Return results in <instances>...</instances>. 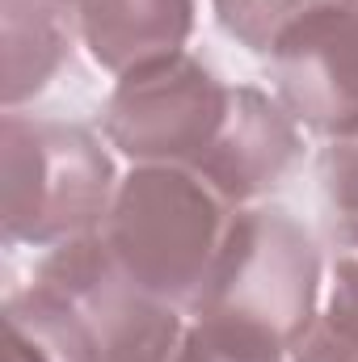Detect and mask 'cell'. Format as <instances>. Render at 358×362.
Segmentation results:
<instances>
[{
  "mask_svg": "<svg viewBox=\"0 0 358 362\" xmlns=\"http://www.w3.org/2000/svg\"><path fill=\"white\" fill-rule=\"evenodd\" d=\"M241 206L181 165H131L97 228L127 282L178 312H194Z\"/></svg>",
  "mask_w": 358,
  "mask_h": 362,
  "instance_id": "cell-1",
  "label": "cell"
},
{
  "mask_svg": "<svg viewBox=\"0 0 358 362\" xmlns=\"http://www.w3.org/2000/svg\"><path fill=\"white\" fill-rule=\"evenodd\" d=\"M190 320L291 358L321 320V249L282 206H241Z\"/></svg>",
  "mask_w": 358,
  "mask_h": 362,
  "instance_id": "cell-2",
  "label": "cell"
},
{
  "mask_svg": "<svg viewBox=\"0 0 358 362\" xmlns=\"http://www.w3.org/2000/svg\"><path fill=\"white\" fill-rule=\"evenodd\" d=\"M4 245L59 249L97 232L118 194V169L89 127L4 110Z\"/></svg>",
  "mask_w": 358,
  "mask_h": 362,
  "instance_id": "cell-3",
  "label": "cell"
},
{
  "mask_svg": "<svg viewBox=\"0 0 358 362\" xmlns=\"http://www.w3.org/2000/svg\"><path fill=\"white\" fill-rule=\"evenodd\" d=\"M228 97L232 85H224L207 59L181 51L110 89L101 105V139L131 165L198 169L224 127Z\"/></svg>",
  "mask_w": 358,
  "mask_h": 362,
  "instance_id": "cell-4",
  "label": "cell"
},
{
  "mask_svg": "<svg viewBox=\"0 0 358 362\" xmlns=\"http://www.w3.org/2000/svg\"><path fill=\"white\" fill-rule=\"evenodd\" d=\"M282 110L321 139L358 131V8L321 0L266 55Z\"/></svg>",
  "mask_w": 358,
  "mask_h": 362,
  "instance_id": "cell-5",
  "label": "cell"
},
{
  "mask_svg": "<svg viewBox=\"0 0 358 362\" xmlns=\"http://www.w3.org/2000/svg\"><path fill=\"white\" fill-rule=\"evenodd\" d=\"M299 156L304 135L282 101L258 85H232L224 127L194 173H202L232 206H249L282 185Z\"/></svg>",
  "mask_w": 358,
  "mask_h": 362,
  "instance_id": "cell-6",
  "label": "cell"
},
{
  "mask_svg": "<svg viewBox=\"0 0 358 362\" xmlns=\"http://www.w3.org/2000/svg\"><path fill=\"white\" fill-rule=\"evenodd\" d=\"M194 8L198 0H89L76 17V34L93 64L122 81L185 51Z\"/></svg>",
  "mask_w": 358,
  "mask_h": 362,
  "instance_id": "cell-7",
  "label": "cell"
},
{
  "mask_svg": "<svg viewBox=\"0 0 358 362\" xmlns=\"http://www.w3.org/2000/svg\"><path fill=\"white\" fill-rule=\"evenodd\" d=\"M8 362H101L97 333L85 312L38 278L4 303Z\"/></svg>",
  "mask_w": 358,
  "mask_h": 362,
  "instance_id": "cell-8",
  "label": "cell"
},
{
  "mask_svg": "<svg viewBox=\"0 0 358 362\" xmlns=\"http://www.w3.org/2000/svg\"><path fill=\"white\" fill-rule=\"evenodd\" d=\"M76 25L38 8L0 4V47H4V110L38 97L55 72L72 59Z\"/></svg>",
  "mask_w": 358,
  "mask_h": 362,
  "instance_id": "cell-9",
  "label": "cell"
},
{
  "mask_svg": "<svg viewBox=\"0 0 358 362\" xmlns=\"http://www.w3.org/2000/svg\"><path fill=\"white\" fill-rule=\"evenodd\" d=\"M185 312L169 303H144L105 346L101 362H178L185 341Z\"/></svg>",
  "mask_w": 358,
  "mask_h": 362,
  "instance_id": "cell-10",
  "label": "cell"
},
{
  "mask_svg": "<svg viewBox=\"0 0 358 362\" xmlns=\"http://www.w3.org/2000/svg\"><path fill=\"white\" fill-rule=\"evenodd\" d=\"M316 4L321 0H211L224 34L253 55H270L274 42Z\"/></svg>",
  "mask_w": 358,
  "mask_h": 362,
  "instance_id": "cell-11",
  "label": "cell"
},
{
  "mask_svg": "<svg viewBox=\"0 0 358 362\" xmlns=\"http://www.w3.org/2000/svg\"><path fill=\"white\" fill-rule=\"evenodd\" d=\"M321 185L333 206V236L358 253V131L329 139L321 152Z\"/></svg>",
  "mask_w": 358,
  "mask_h": 362,
  "instance_id": "cell-12",
  "label": "cell"
},
{
  "mask_svg": "<svg viewBox=\"0 0 358 362\" xmlns=\"http://www.w3.org/2000/svg\"><path fill=\"white\" fill-rule=\"evenodd\" d=\"M287 362H358V320L325 308L312 333L291 350Z\"/></svg>",
  "mask_w": 358,
  "mask_h": 362,
  "instance_id": "cell-13",
  "label": "cell"
},
{
  "mask_svg": "<svg viewBox=\"0 0 358 362\" xmlns=\"http://www.w3.org/2000/svg\"><path fill=\"white\" fill-rule=\"evenodd\" d=\"M178 362H287V358L274 354V350H262V346H249V341H232V337L190 320Z\"/></svg>",
  "mask_w": 358,
  "mask_h": 362,
  "instance_id": "cell-14",
  "label": "cell"
},
{
  "mask_svg": "<svg viewBox=\"0 0 358 362\" xmlns=\"http://www.w3.org/2000/svg\"><path fill=\"white\" fill-rule=\"evenodd\" d=\"M0 4H17V8H38V13H51V17H64V21H72V25H76V17H81V8H85L89 0H0Z\"/></svg>",
  "mask_w": 358,
  "mask_h": 362,
  "instance_id": "cell-15",
  "label": "cell"
},
{
  "mask_svg": "<svg viewBox=\"0 0 358 362\" xmlns=\"http://www.w3.org/2000/svg\"><path fill=\"white\" fill-rule=\"evenodd\" d=\"M342 4H350V8H358V0H342Z\"/></svg>",
  "mask_w": 358,
  "mask_h": 362,
  "instance_id": "cell-16",
  "label": "cell"
}]
</instances>
